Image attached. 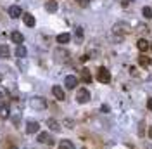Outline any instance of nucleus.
I'll use <instances>...</instances> for the list:
<instances>
[{
  "label": "nucleus",
  "instance_id": "nucleus-1",
  "mask_svg": "<svg viewBox=\"0 0 152 149\" xmlns=\"http://www.w3.org/2000/svg\"><path fill=\"white\" fill-rule=\"evenodd\" d=\"M29 108L35 109V111H43L47 108V101L43 97H40V95H35V97L29 99Z\"/></svg>",
  "mask_w": 152,
  "mask_h": 149
},
{
  "label": "nucleus",
  "instance_id": "nucleus-2",
  "mask_svg": "<svg viewBox=\"0 0 152 149\" xmlns=\"http://www.w3.org/2000/svg\"><path fill=\"white\" fill-rule=\"evenodd\" d=\"M97 80H99L100 83H109V82H111V73H109V69L104 68V66H100V68L97 69Z\"/></svg>",
  "mask_w": 152,
  "mask_h": 149
},
{
  "label": "nucleus",
  "instance_id": "nucleus-3",
  "mask_svg": "<svg viewBox=\"0 0 152 149\" xmlns=\"http://www.w3.org/2000/svg\"><path fill=\"white\" fill-rule=\"evenodd\" d=\"M76 101L80 104H85L90 101V92L86 90V89H80L78 92H76Z\"/></svg>",
  "mask_w": 152,
  "mask_h": 149
},
{
  "label": "nucleus",
  "instance_id": "nucleus-4",
  "mask_svg": "<svg viewBox=\"0 0 152 149\" xmlns=\"http://www.w3.org/2000/svg\"><path fill=\"white\" fill-rule=\"evenodd\" d=\"M128 31H130V26L126 23H116L113 26V33H118V35H124Z\"/></svg>",
  "mask_w": 152,
  "mask_h": 149
},
{
  "label": "nucleus",
  "instance_id": "nucleus-5",
  "mask_svg": "<svg viewBox=\"0 0 152 149\" xmlns=\"http://www.w3.org/2000/svg\"><path fill=\"white\" fill-rule=\"evenodd\" d=\"M38 142L40 144H48V146H52L54 144V139H52V135L50 134H47V132H40L38 134Z\"/></svg>",
  "mask_w": 152,
  "mask_h": 149
},
{
  "label": "nucleus",
  "instance_id": "nucleus-6",
  "mask_svg": "<svg viewBox=\"0 0 152 149\" xmlns=\"http://www.w3.org/2000/svg\"><path fill=\"white\" fill-rule=\"evenodd\" d=\"M54 56H56L57 63H66L69 54H67V50H64V49H57L56 52H54Z\"/></svg>",
  "mask_w": 152,
  "mask_h": 149
},
{
  "label": "nucleus",
  "instance_id": "nucleus-7",
  "mask_svg": "<svg viewBox=\"0 0 152 149\" xmlns=\"http://www.w3.org/2000/svg\"><path fill=\"white\" fill-rule=\"evenodd\" d=\"M52 94H54V97H56L57 101H64L66 99V94L62 90V87H59V85H54L52 87Z\"/></svg>",
  "mask_w": 152,
  "mask_h": 149
},
{
  "label": "nucleus",
  "instance_id": "nucleus-8",
  "mask_svg": "<svg viewBox=\"0 0 152 149\" xmlns=\"http://www.w3.org/2000/svg\"><path fill=\"white\" fill-rule=\"evenodd\" d=\"M9 16L12 19L21 18V16H23V10H21V7H18V5H10V7H9Z\"/></svg>",
  "mask_w": 152,
  "mask_h": 149
},
{
  "label": "nucleus",
  "instance_id": "nucleus-9",
  "mask_svg": "<svg viewBox=\"0 0 152 149\" xmlns=\"http://www.w3.org/2000/svg\"><path fill=\"white\" fill-rule=\"evenodd\" d=\"M64 85H66L67 89H76V85H78V78L73 76V74H69V76H66V80H64Z\"/></svg>",
  "mask_w": 152,
  "mask_h": 149
},
{
  "label": "nucleus",
  "instance_id": "nucleus-10",
  "mask_svg": "<svg viewBox=\"0 0 152 149\" xmlns=\"http://www.w3.org/2000/svg\"><path fill=\"white\" fill-rule=\"evenodd\" d=\"M38 128H40L38 121H28L26 123V134H38Z\"/></svg>",
  "mask_w": 152,
  "mask_h": 149
},
{
  "label": "nucleus",
  "instance_id": "nucleus-11",
  "mask_svg": "<svg viewBox=\"0 0 152 149\" xmlns=\"http://www.w3.org/2000/svg\"><path fill=\"white\" fill-rule=\"evenodd\" d=\"M10 40H12L14 44L21 45V44L24 42V37H23V33H19V31H12V33H10Z\"/></svg>",
  "mask_w": 152,
  "mask_h": 149
},
{
  "label": "nucleus",
  "instance_id": "nucleus-12",
  "mask_svg": "<svg viewBox=\"0 0 152 149\" xmlns=\"http://www.w3.org/2000/svg\"><path fill=\"white\" fill-rule=\"evenodd\" d=\"M23 19H24V24H26V26H29V28L35 26V18H33L29 12H24V14H23Z\"/></svg>",
  "mask_w": 152,
  "mask_h": 149
},
{
  "label": "nucleus",
  "instance_id": "nucleus-13",
  "mask_svg": "<svg viewBox=\"0 0 152 149\" xmlns=\"http://www.w3.org/2000/svg\"><path fill=\"white\" fill-rule=\"evenodd\" d=\"M137 47H138V50H142V52H145L147 49H151L149 42H147L145 38H138V42H137Z\"/></svg>",
  "mask_w": 152,
  "mask_h": 149
},
{
  "label": "nucleus",
  "instance_id": "nucleus-14",
  "mask_svg": "<svg viewBox=\"0 0 152 149\" xmlns=\"http://www.w3.org/2000/svg\"><path fill=\"white\" fill-rule=\"evenodd\" d=\"M9 116H10V109H9V106L2 104V106H0V118H2V120H7Z\"/></svg>",
  "mask_w": 152,
  "mask_h": 149
},
{
  "label": "nucleus",
  "instance_id": "nucleus-15",
  "mask_svg": "<svg viewBox=\"0 0 152 149\" xmlns=\"http://www.w3.org/2000/svg\"><path fill=\"white\" fill-rule=\"evenodd\" d=\"M10 56V49L9 45H5V44H0V57H9Z\"/></svg>",
  "mask_w": 152,
  "mask_h": 149
},
{
  "label": "nucleus",
  "instance_id": "nucleus-16",
  "mask_svg": "<svg viewBox=\"0 0 152 149\" xmlns=\"http://www.w3.org/2000/svg\"><path fill=\"white\" fill-rule=\"evenodd\" d=\"M69 40H71V35H69V33H61V35H57V42H59V44H69Z\"/></svg>",
  "mask_w": 152,
  "mask_h": 149
},
{
  "label": "nucleus",
  "instance_id": "nucleus-17",
  "mask_svg": "<svg viewBox=\"0 0 152 149\" xmlns=\"http://www.w3.org/2000/svg\"><path fill=\"white\" fill-rule=\"evenodd\" d=\"M26 54H28L26 47L24 45H18V49H16V56H18L19 59H23V57H26Z\"/></svg>",
  "mask_w": 152,
  "mask_h": 149
},
{
  "label": "nucleus",
  "instance_id": "nucleus-18",
  "mask_svg": "<svg viewBox=\"0 0 152 149\" xmlns=\"http://www.w3.org/2000/svg\"><path fill=\"white\" fill-rule=\"evenodd\" d=\"M59 149H75V146H73V142H71V140L64 139V140H61V142H59Z\"/></svg>",
  "mask_w": 152,
  "mask_h": 149
},
{
  "label": "nucleus",
  "instance_id": "nucleus-19",
  "mask_svg": "<svg viewBox=\"0 0 152 149\" xmlns=\"http://www.w3.org/2000/svg\"><path fill=\"white\" fill-rule=\"evenodd\" d=\"M45 9H47V12H56V10H57V2L48 0L47 4H45Z\"/></svg>",
  "mask_w": 152,
  "mask_h": 149
},
{
  "label": "nucleus",
  "instance_id": "nucleus-20",
  "mask_svg": "<svg viewBox=\"0 0 152 149\" xmlns=\"http://www.w3.org/2000/svg\"><path fill=\"white\" fill-rule=\"evenodd\" d=\"M81 80H83L85 83H90V82H92V74H90L88 69H81Z\"/></svg>",
  "mask_w": 152,
  "mask_h": 149
},
{
  "label": "nucleus",
  "instance_id": "nucleus-21",
  "mask_svg": "<svg viewBox=\"0 0 152 149\" xmlns=\"http://www.w3.org/2000/svg\"><path fill=\"white\" fill-rule=\"evenodd\" d=\"M138 64L143 66V68H145V66H149V64H151V57H147V56H140V57H138Z\"/></svg>",
  "mask_w": 152,
  "mask_h": 149
},
{
  "label": "nucleus",
  "instance_id": "nucleus-22",
  "mask_svg": "<svg viewBox=\"0 0 152 149\" xmlns=\"http://www.w3.org/2000/svg\"><path fill=\"white\" fill-rule=\"evenodd\" d=\"M47 125H48V127H50V128H52L54 132H59V130H61V127H59V123H57L56 120H52V118H50V120L47 121Z\"/></svg>",
  "mask_w": 152,
  "mask_h": 149
},
{
  "label": "nucleus",
  "instance_id": "nucleus-23",
  "mask_svg": "<svg viewBox=\"0 0 152 149\" xmlns=\"http://www.w3.org/2000/svg\"><path fill=\"white\" fill-rule=\"evenodd\" d=\"M0 99H2V101L9 99V90H7V89H4L2 85H0Z\"/></svg>",
  "mask_w": 152,
  "mask_h": 149
},
{
  "label": "nucleus",
  "instance_id": "nucleus-24",
  "mask_svg": "<svg viewBox=\"0 0 152 149\" xmlns=\"http://www.w3.org/2000/svg\"><path fill=\"white\" fill-rule=\"evenodd\" d=\"M142 14H143V18H145V19H151L152 18V9H151V7H143Z\"/></svg>",
  "mask_w": 152,
  "mask_h": 149
},
{
  "label": "nucleus",
  "instance_id": "nucleus-25",
  "mask_svg": "<svg viewBox=\"0 0 152 149\" xmlns=\"http://www.w3.org/2000/svg\"><path fill=\"white\" fill-rule=\"evenodd\" d=\"M76 2H78L81 7H86V5H90V2H92V0H76Z\"/></svg>",
  "mask_w": 152,
  "mask_h": 149
},
{
  "label": "nucleus",
  "instance_id": "nucleus-26",
  "mask_svg": "<svg viewBox=\"0 0 152 149\" xmlns=\"http://www.w3.org/2000/svg\"><path fill=\"white\" fill-rule=\"evenodd\" d=\"M76 37H78V38H81V37H83V28H80V26L76 28Z\"/></svg>",
  "mask_w": 152,
  "mask_h": 149
},
{
  "label": "nucleus",
  "instance_id": "nucleus-27",
  "mask_svg": "<svg viewBox=\"0 0 152 149\" xmlns=\"http://www.w3.org/2000/svg\"><path fill=\"white\" fill-rule=\"evenodd\" d=\"M147 108H149V109L152 111V97L149 99V101H147Z\"/></svg>",
  "mask_w": 152,
  "mask_h": 149
},
{
  "label": "nucleus",
  "instance_id": "nucleus-28",
  "mask_svg": "<svg viewBox=\"0 0 152 149\" xmlns=\"http://www.w3.org/2000/svg\"><path fill=\"white\" fill-rule=\"evenodd\" d=\"M121 5H123V7H126V5H128V0H121Z\"/></svg>",
  "mask_w": 152,
  "mask_h": 149
},
{
  "label": "nucleus",
  "instance_id": "nucleus-29",
  "mask_svg": "<svg viewBox=\"0 0 152 149\" xmlns=\"http://www.w3.org/2000/svg\"><path fill=\"white\" fill-rule=\"evenodd\" d=\"M149 137H151V139H152V127H151V128H149Z\"/></svg>",
  "mask_w": 152,
  "mask_h": 149
},
{
  "label": "nucleus",
  "instance_id": "nucleus-30",
  "mask_svg": "<svg viewBox=\"0 0 152 149\" xmlns=\"http://www.w3.org/2000/svg\"><path fill=\"white\" fill-rule=\"evenodd\" d=\"M10 149H18V148H16V146H12V148H10Z\"/></svg>",
  "mask_w": 152,
  "mask_h": 149
},
{
  "label": "nucleus",
  "instance_id": "nucleus-31",
  "mask_svg": "<svg viewBox=\"0 0 152 149\" xmlns=\"http://www.w3.org/2000/svg\"><path fill=\"white\" fill-rule=\"evenodd\" d=\"M0 82H2V74H0Z\"/></svg>",
  "mask_w": 152,
  "mask_h": 149
},
{
  "label": "nucleus",
  "instance_id": "nucleus-32",
  "mask_svg": "<svg viewBox=\"0 0 152 149\" xmlns=\"http://www.w3.org/2000/svg\"><path fill=\"white\" fill-rule=\"evenodd\" d=\"M151 49H152V44H151Z\"/></svg>",
  "mask_w": 152,
  "mask_h": 149
}]
</instances>
